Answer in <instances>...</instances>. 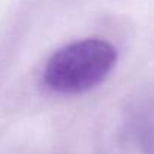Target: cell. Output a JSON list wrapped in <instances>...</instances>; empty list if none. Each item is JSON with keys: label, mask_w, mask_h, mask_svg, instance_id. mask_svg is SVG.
I'll use <instances>...</instances> for the list:
<instances>
[{"label": "cell", "mask_w": 154, "mask_h": 154, "mask_svg": "<svg viewBox=\"0 0 154 154\" xmlns=\"http://www.w3.org/2000/svg\"><path fill=\"white\" fill-rule=\"evenodd\" d=\"M118 60L117 48L105 39H81L52 54L45 63L42 81L58 94H79L99 85Z\"/></svg>", "instance_id": "obj_1"}]
</instances>
